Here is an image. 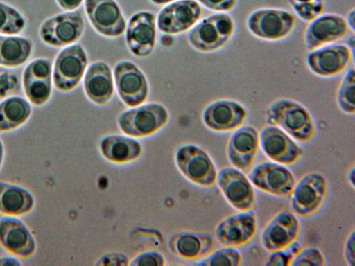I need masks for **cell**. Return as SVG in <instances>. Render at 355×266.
<instances>
[{"label":"cell","instance_id":"6da1fadb","mask_svg":"<svg viewBox=\"0 0 355 266\" xmlns=\"http://www.w3.org/2000/svg\"><path fill=\"white\" fill-rule=\"evenodd\" d=\"M266 117L269 125L279 127L297 142H309L316 133V125L309 110L293 99L275 100L268 105Z\"/></svg>","mask_w":355,"mask_h":266},{"label":"cell","instance_id":"7a4b0ae2","mask_svg":"<svg viewBox=\"0 0 355 266\" xmlns=\"http://www.w3.org/2000/svg\"><path fill=\"white\" fill-rule=\"evenodd\" d=\"M245 25L255 37L277 42L292 34L296 26V19L288 10L263 7L252 10L247 17Z\"/></svg>","mask_w":355,"mask_h":266},{"label":"cell","instance_id":"3957f363","mask_svg":"<svg viewBox=\"0 0 355 266\" xmlns=\"http://www.w3.org/2000/svg\"><path fill=\"white\" fill-rule=\"evenodd\" d=\"M169 114L162 104L150 102L122 112L117 123L120 130L133 138L155 134L168 123Z\"/></svg>","mask_w":355,"mask_h":266},{"label":"cell","instance_id":"277c9868","mask_svg":"<svg viewBox=\"0 0 355 266\" xmlns=\"http://www.w3.org/2000/svg\"><path fill=\"white\" fill-rule=\"evenodd\" d=\"M329 193L325 177L317 172L304 175L294 186L290 196L291 211L297 217L309 218L324 206Z\"/></svg>","mask_w":355,"mask_h":266},{"label":"cell","instance_id":"5b68a950","mask_svg":"<svg viewBox=\"0 0 355 266\" xmlns=\"http://www.w3.org/2000/svg\"><path fill=\"white\" fill-rule=\"evenodd\" d=\"M175 159L181 173L193 184L204 188L216 184V166L211 156L200 146L183 145L178 149Z\"/></svg>","mask_w":355,"mask_h":266},{"label":"cell","instance_id":"8992f818","mask_svg":"<svg viewBox=\"0 0 355 266\" xmlns=\"http://www.w3.org/2000/svg\"><path fill=\"white\" fill-rule=\"evenodd\" d=\"M88 64L87 54L79 44L64 47L56 55L53 65V83L61 92L77 87L84 77Z\"/></svg>","mask_w":355,"mask_h":266},{"label":"cell","instance_id":"52a82bcc","mask_svg":"<svg viewBox=\"0 0 355 266\" xmlns=\"http://www.w3.org/2000/svg\"><path fill=\"white\" fill-rule=\"evenodd\" d=\"M85 30V21L78 10L57 14L44 20L39 28V37L45 44L62 48L76 44Z\"/></svg>","mask_w":355,"mask_h":266},{"label":"cell","instance_id":"ba28073f","mask_svg":"<svg viewBox=\"0 0 355 266\" xmlns=\"http://www.w3.org/2000/svg\"><path fill=\"white\" fill-rule=\"evenodd\" d=\"M247 176L258 190L284 198L290 197L297 181L288 167L272 161L254 165Z\"/></svg>","mask_w":355,"mask_h":266},{"label":"cell","instance_id":"9c48e42d","mask_svg":"<svg viewBox=\"0 0 355 266\" xmlns=\"http://www.w3.org/2000/svg\"><path fill=\"white\" fill-rule=\"evenodd\" d=\"M353 61V50L344 44L323 46L309 51L306 56L310 71L324 78H334L346 71Z\"/></svg>","mask_w":355,"mask_h":266},{"label":"cell","instance_id":"30bf717a","mask_svg":"<svg viewBox=\"0 0 355 266\" xmlns=\"http://www.w3.org/2000/svg\"><path fill=\"white\" fill-rule=\"evenodd\" d=\"M216 184L226 202L235 210H252L256 202L254 186L245 174L233 167L225 166L217 173Z\"/></svg>","mask_w":355,"mask_h":266},{"label":"cell","instance_id":"8fae6325","mask_svg":"<svg viewBox=\"0 0 355 266\" xmlns=\"http://www.w3.org/2000/svg\"><path fill=\"white\" fill-rule=\"evenodd\" d=\"M114 87L121 100L133 107L143 104L148 98L149 86L143 71L133 62H118L113 72Z\"/></svg>","mask_w":355,"mask_h":266},{"label":"cell","instance_id":"7c38bea8","mask_svg":"<svg viewBox=\"0 0 355 266\" xmlns=\"http://www.w3.org/2000/svg\"><path fill=\"white\" fill-rule=\"evenodd\" d=\"M248 117L247 108L240 102L229 98L214 100L202 111L205 126L216 133L232 132L243 125Z\"/></svg>","mask_w":355,"mask_h":266},{"label":"cell","instance_id":"4fadbf2b","mask_svg":"<svg viewBox=\"0 0 355 266\" xmlns=\"http://www.w3.org/2000/svg\"><path fill=\"white\" fill-rule=\"evenodd\" d=\"M257 230L258 220L252 210L238 211L218 222L215 237L223 246L239 248L251 242Z\"/></svg>","mask_w":355,"mask_h":266},{"label":"cell","instance_id":"5bb4252c","mask_svg":"<svg viewBox=\"0 0 355 266\" xmlns=\"http://www.w3.org/2000/svg\"><path fill=\"white\" fill-rule=\"evenodd\" d=\"M260 149L270 161L288 166L303 156L302 148L279 127L268 125L259 132Z\"/></svg>","mask_w":355,"mask_h":266},{"label":"cell","instance_id":"9a60e30c","mask_svg":"<svg viewBox=\"0 0 355 266\" xmlns=\"http://www.w3.org/2000/svg\"><path fill=\"white\" fill-rule=\"evenodd\" d=\"M202 14L195 0H178L160 10L156 17L159 30L168 35H177L193 28Z\"/></svg>","mask_w":355,"mask_h":266},{"label":"cell","instance_id":"2e32d148","mask_svg":"<svg viewBox=\"0 0 355 266\" xmlns=\"http://www.w3.org/2000/svg\"><path fill=\"white\" fill-rule=\"evenodd\" d=\"M155 15L139 11L129 19L125 27V43L130 53L137 57H145L153 52L157 37Z\"/></svg>","mask_w":355,"mask_h":266},{"label":"cell","instance_id":"e0dca14e","mask_svg":"<svg viewBox=\"0 0 355 266\" xmlns=\"http://www.w3.org/2000/svg\"><path fill=\"white\" fill-rule=\"evenodd\" d=\"M259 150V132L254 126L244 124L230 136L227 157L232 166L248 172L254 165Z\"/></svg>","mask_w":355,"mask_h":266},{"label":"cell","instance_id":"ac0fdd59","mask_svg":"<svg viewBox=\"0 0 355 266\" xmlns=\"http://www.w3.org/2000/svg\"><path fill=\"white\" fill-rule=\"evenodd\" d=\"M300 222L291 211L282 210L266 224L261 233V244L268 252L287 247L297 240Z\"/></svg>","mask_w":355,"mask_h":266},{"label":"cell","instance_id":"d6986e66","mask_svg":"<svg viewBox=\"0 0 355 266\" xmlns=\"http://www.w3.org/2000/svg\"><path fill=\"white\" fill-rule=\"evenodd\" d=\"M351 31L345 17L336 13H323L309 23L304 44L309 50L338 42Z\"/></svg>","mask_w":355,"mask_h":266},{"label":"cell","instance_id":"ffe728a7","mask_svg":"<svg viewBox=\"0 0 355 266\" xmlns=\"http://www.w3.org/2000/svg\"><path fill=\"white\" fill-rule=\"evenodd\" d=\"M87 17L96 32L107 37H118L125 31V19L115 0H85Z\"/></svg>","mask_w":355,"mask_h":266},{"label":"cell","instance_id":"44dd1931","mask_svg":"<svg viewBox=\"0 0 355 266\" xmlns=\"http://www.w3.org/2000/svg\"><path fill=\"white\" fill-rule=\"evenodd\" d=\"M0 245L10 254L20 258L32 257L36 251V242L26 224L15 216L0 218Z\"/></svg>","mask_w":355,"mask_h":266},{"label":"cell","instance_id":"7402d4cb","mask_svg":"<svg viewBox=\"0 0 355 266\" xmlns=\"http://www.w3.org/2000/svg\"><path fill=\"white\" fill-rule=\"evenodd\" d=\"M83 89L87 98L94 104L107 105L114 93L113 73L110 66L104 61L92 63L83 77Z\"/></svg>","mask_w":355,"mask_h":266},{"label":"cell","instance_id":"603a6c76","mask_svg":"<svg viewBox=\"0 0 355 266\" xmlns=\"http://www.w3.org/2000/svg\"><path fill=\"white\" fill-rule=\"evenodd\" d=\"M169 245L171 249L180 257L197 260L213 251L214 238L207 233L184 231L174 236Z\"/></svg>","mask_w":355,"mask_h":266},{"label":"cell","instance_id":"cb8c5ba5","mask_svg":"<svg viewBox=\"0 0 355 266\" xmlns=\"http://www.w3.org/2000/svg\"><path fill=\"white\" fill-rule=\"evenodd\" d=\"M35 197L26 188L0 181V213L8 216H22L32 211Z\"/></svg>","mask_w":355,"mask_h":266},{"label":"cell","instance_id":"d4e9b609","mask_svg":"<svg viewBox=\"0 0 355 266\" xmlns=\"http://www.w3.org/2000/svg\"><path fill=\"white\" fill-rule=\"evenodd\" d=\"M100 151L107 160L114 163H126L141 154L140 143L133 137L119 134L104 136L99 143Z\"/></svg>","mask_w":355,"mask_h":266},{"label":"cell","instance_id":"484cf974","mask_svg":"<svg viewBox=\"0 0 355 266\" xmlns=\"http://www.w3.org/2000/svg\"><path fill=\"white\" fill-rule=\"evenodd\" d=\"M33 44L27 37L0 35V66L15 68L24 64L31 57Z\"/></svg>","mask_w":355,"mask_h":266},{"label":"cell","instance_id":"4316f807","mask_svg":"<svg viewBox=\"0 0 355 266\" xmlns=\"http://www.w3.org/2000/svg\"><path fill=\"white\" fill-rule=\"evenodd\" d=\"M31 114V104L27 99L18 96L6 98L0 102V133L20 127Z\"/></svg>","mask_w":355,"mask_h":266},{"label":"cell","instance_id":"83f0119b","mask_svg":"<svg viewBox=\"0 0 355 266\" xmlns=\"http://www.w3.org/2000/svg\"><path fill=\"white\" fill-rule=\"evenodd\" d=\"M187 39L194 49L202 53L218 51L228 44L220 35L209 15L191 28Z\"/></svg>","mask_w":355,"mask_h":266},{"label":"cell","instance_id":"f1b7e54d","mask_svg":"<svg viewBox=\"0 0 355 266\" xmlns=\"http://www.w3.org/2000/svg\"><path fill=\"white\" fill-rule=\"evenodd\" d=\"M22 87L29 103L36 107L45 105L53 91V75L24 69L22 74Z\"/></svg>","mask_w":355,"mask_h":266},{"label":"cell","instance_id":"f546056e","mask_svg":"<svg viewBox=\"0 0 355 266\" xmlns=\"http://www.w3.org/2000/svg\"><path fill=\"white\" fill-rule=\"evenodd\" d=\"M336 103L338 108L348 115L355 114V69L350 66L346 71L339 85Z\"/></svg>","mask_w":355,"mask_h":266},{"label":"cell","instance_id":"4dcf8cb0","mask_svg":"<svg viewBox=\"0 0 355 266\" xmlns=\"http://www.w3.org/2000/svg\"><path fill=\"white\" fill-rule=\"evenodd\" d=\"M26 20L15 8L0 1V34L15 35L24 30Z\"/></svg>","mask_w":355,"mask_h":266},{"label":"cell","instance_id":"1f68e13d","mask_svg":"<svg viewBox=\"0 0 355 266\" xmlns=\"http://www.w3.org/2000/svg\"><path fill=\"white\" fill-rule=\"evenodd\" d=\"M242 256L235 247L223 246L212 251L207 256L199 260L198 265L202 266H239L241 265Z\"/></svg>","mask_w":355,"mask_h":266},{"label":"cell","instance_id":"d6a6232c","mask_svg":"<svg viewBox=\"0 0 355 266\" xmlns=\"http://www.w3.org/2000/svg\"><path fill=\"white\" fill-rule=\"evenodd\" d=\"M324 266L326 260L322 252L315 247L301 249L295 256L291 266Z\"/></svg>","mask_w":355,"mask_h":266},{"label":"cell","instance_id":"836d02e7","mask_svg":"<svg viewBox=\"0 0 355 266\" xmlns=\"http://www.w3.org/2000/svg\"><path fill=\"white\" fill-rule=\"evenodd\" d=\"M302 249L297 241L294 242L286 248L270 252L265 265L268 266H288L297 254Z\"/></svg>","mask_w":355,"mask_h":266},{"label":"cell","instance_id":"e575fe53","mask_svg":"<svg viewBox=\"0 0 355 266\" xmlns=\"http://www.w3.org/2000/svg\"><path fill=\"white\" fill-rule=\"evenodd\" d=\"M326 7L325 0H316L302 5L291 7L300 19L311 22L324 13Z\"/></svg>","mask_w":355,"mask_h":266},{"label":"cell","instance_id":"d590c367","mask_svg":"<svg viewBox=\"0 0 355 266\" xmlns=\"http://www.w3.org/2000/svg\"><path fill=\"white\" fill-rule=\"evenodd\" d=\"M220 35L230 42L236 30V23L227 12H215L209 15Z\"/></svg>","mask_w":355,"mask_h":266},{"label":"cell","instance_id":"8d00e7d4","mask_svg":"<svg viewBox=\"0 0 355 266\" xmlns=\"http://www.w3.org/2000/svg\"><path fill=\"white\" fill-rule=\"evenodd\" d=\"M18 84V78L14 73L0 67V99L12 93Z\"/></svg>","mask_w":355,"mask_h":266},{"label":"cell","instance_id":"74e56055","mask_svg":"<svg viewBox=\"0 0 355 266\" xmlns=\"http://www.w3.org/2000/svg\"><path fill=\"white\" fill-rule=\"evenodd\" d=\"M131 265H150V266H162L164 265V258L159 252L150 251L144 252L136 256Z\"/></svg>","mask_w":355,"mask_h":266},{"label":"cell","instance_id":"f35d334b","mask_svg":"<svg viewBox=\"0 0 355 266\" xmlns=\"http://www.w3.org/2000/svg\"><path fill=\"white\" fill-rule=\"evenodd\" d=\"M199 4L216 12H228L236 6L238 0H197Z\"/></svg>","mask_w":355,"mask_h":266},{"label":"cell","instance_id":"ab89813d","mask_svg":"<svg viewBox=\"0 0 355 266\" xmlns=\"http://www.w3.org/2000/svg\"><path fill=\"white\" fill-rule=\"evenodd\" d=\"M353 229L348 234L344 244L343 256L347 265L353 266L355 263V235Z\"/></svg>","mask_w":355,"mask_h":266},{"label":"cell","instance_id":"60d3db41","mask_svg":"<svg viewBox=\"0 0 355 266\" xmlns=\"http://www.w3.org/2000/svg\"><path fill=\"white\" fill-rule=\"evenodd\" d=\"M98 261L99 262L97 263L98 265H127L128 260L125 255L120 254H112L102 256Z\"/></svg>","mask_w":355,"mask_h":266},{"label":"cell","instance_id":"b9f144b4","mask_svg":"<svg viewBox=\"0 0 355 266\" xmlns=\"http://www.w3.org/2000/svg\"><path fill=\"white\" fill-rule=\"evenodd\" d=\"M58 5L66 11L76 10L82 4L83 0H55Z\"/></svg>","mask_w":355,"mask_h":266},{"label":"cell","instance_id":"7bdbcfd3","mask_svg":"<svg viewBox=\"0 0 355 266\" xmlns=\"http://www.w3.org/2000/svg\"><path fill=\"white\" fill-rule=\"evenodd\" d=\"M21 263L17 258L12 257L0 258V265H21Z\"/></svg>","mask_w":355,"mask_h":266},{"label":"cell","instance_id":"ee69618b","mask_svg":"<svg viewBox=\"0 0 355 266\" xmlns=\"http://www.w3.org/2000/svg\"><path fill=\"white\" fill-rule=\"evenodd\" d=\"M354 18H355V10L353 8L352 10L349 11L347 13V16L346 20L347 22L351 29V31L354 33Z\"/></svg>","mask_w":355,"mask_h":266},{"label":"cell","instance_id":"f6af8a7d","mask_svg":"<svg viewBox=\"0 0 355 266\" xmlns=\"http://www.w3.org/2000/svg\"><path fill=\"white\" fill-rule=\"evenodd\" d=\"M316 0H287L291 7L302 5Z\"/></svg>","mask_w":355,"mask_h":266},{"label":"cell","instance_id":"bcb514c9","mask_svg":"<svg viewBox=\"0 0 355 266\" xmlns=\"http://www.w3.org/2000/svg\"><path fill=\"white\" fill-rule=\"evenodd\" d=\"M347 179L348 182L351 185V186L354 188V166L352 167L351 169H349V171L347 175Z\"/></svg>","mask_w":355,"mask_h":266},{"label":"cell","instance_id":"7dc6e473","mask_svg":"<svg viewBox=\"0 0 355 266\" xmlns=\"http://www.w3.org/2000/svg\"><path fill=\"white\" fill-rule=\"evenodd\" d=\"M4 158V146L3 143L0 138V168L2 166Z\"/></svg>","mask_w":355,"mask_h":266},{"label":"cell","instance_id":"c3c4849f","mask_svg":"<svg viewBox=\"0 0 355 266\" xmlns=\"http://www.w3.org/2000/svg\"><path fill=\"white\" fill-rule=\"evenodd\" d=\"M152 3L157 5H164L175 0H150Z\"/></svg>","mask_w":355,"mask_h":266}]
</instances>
